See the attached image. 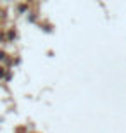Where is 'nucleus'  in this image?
<instances>
[]
</instances>
